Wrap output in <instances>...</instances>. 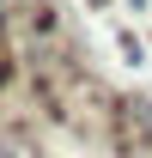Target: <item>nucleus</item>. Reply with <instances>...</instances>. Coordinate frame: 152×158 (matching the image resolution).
<instances>
[{
    "mask_svg": "<svg viewBox=\"0 0 152 158\" xmlns=\"http://www.w3.org/2000/svg\"><path fill=\"white\" fill-rule=\"evenodd\" d=\"M116 140H122L128 152H152V91L116 103Z\"/></svg>",
    "mask_w": 152,
    "mask_h": 158,
    "instance_id": "obj_1",
    "label": "nucleus"
},
{
    "mask_svg": "<svg viewBox=\"0 0 152 158\" xmlns=\"http://www.w3.org/2000/svg\"><path fill=\"white\" fill-rule=\"evenodd\" d=\"M0 158H43L37 146H24L19 134H0Z\"/></svg>",
    "mask_w": 152,
    "mask_h": 158,
    "instance_id": "obj_2",
    "label": "nucleus"
},
{
    "mask_svg": "<svg viewBox=\"0 0 152 158\" xmlns=\"http://www.w3.org/2000/svg\"><path fill=\"white\" fill-rule=\"evenodd\" d=\"M134 6H146V0H134Z\"/></svg>",
    "mask_w": 152,
    "mask_h": 158,
    "instance_id": "obj_4",
    "label": "nucleus"
},
{
    "mask_svg": "<svg viewBox=\"0 0 152 158\" xmlns=\"http://www.w3.org/2000/svg\"><path fill=\"white\" fill-rule=\"evenodd\" d=\"M91 6H110V0H91Z\"/></svg>",
    "mask_w": 152,
    "mask_h": 158,
    "instance_id": "obj_3",
    "label": "nucleus"
}]
</instances>
